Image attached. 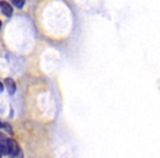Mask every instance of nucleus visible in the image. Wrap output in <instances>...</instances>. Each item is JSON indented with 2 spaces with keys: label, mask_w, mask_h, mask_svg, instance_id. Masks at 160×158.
Returning a JSON list of instances; mask_svg holds the SVG:
<instances>
[{
  "label": "nucleus",
  "mask_w": 160,
  "mask_h": 158,
  "mask_svg": "<svg viewBox=\"0 0 160 158\" xmlns=\"http://www.w3.org/2000/svg\"><path fill=\"white\" fill-rule=\"evenodd\" d=\"M19 151H20V148H19L18 143L12 138H8V155L12 158H16L19 155Z\"/></svg>",
  "instance_id": "f257e3e1"
},
{
  "label": "nucleus",
  "mask_w": 160,
  "mask_h": 158,
  "mask_svg": "<svg viewBox=\"0 0 160 158\" xmlns=\"http://www.w3.org/2000/svg\"><path fill=\"white\" fill-rule=\"evenodd\" d=\"M0 8H1V12L5 14L6 17H11L13 13V9H12V6L10 3H8L7 1H0Z\"/></svg>",
  "instance_id": "f03ea898"
},
{
  "label": "nucleus",
  "mask_w": 160,
  "mask_h": 158,
  "mask_svg": "<svg viewBox=\"0 0 160 158\" xmlns=\"http://www.w3.org/2000/svg\"><path fill=\"white\" fill-rule=\"evenodd\" d=\"M5 86L6 88H7L8 92H9L10 94H14V92H16L17 90V85L16 83H14V80L12 79V78H6L5 79Z\"/></svg>",
  "instance_id": "7ed1b4c3"
},
{
  "label": "nucleus",
  "mask_w": 160,
  "mask_h": 158,
  "mask_svg": "<svg viewBox=\"0 0 160 158\" xmlns=\"http://www.w3.org/2000/svg\"><path fill=\"white\" fill-rule=\"evenodd\" d=\"M0 150L2 154H8V138L3 133H0Z\"/></svg>",
  "instance_id": "20e7f679"
},
{
  "label": "nucleus",
  "mask_w": 160,
  "mask_h": 158,
  "mask_svg": "<svg viewBox=\"0 0 160 158\" xmlns=\"http://www.w3.org/2000/svg\"><path fill=\"white\" fill-rule=\"evenodd\" d=\"M12 3H13V6H16L17 8H19V9H21V8L24 6V1H18V0H13Z\"/></svg>",
  "instance_id": "39448f33"
},
{
  "label": "nucleus",
  "mask_w": 160,
  "mask_h": 158,
  "mask_svg": "<svg viewBox=\"0 0 160 158\" xmlns=\"http://www.w3.org/2000/svg\"><path fill=\"white\" fill-rule=\"evenodd\" d=\"M2 90H3V86H2V84L0 83V92L2 91Z\"/></svg>",
  "instance_id": "423d86ee"
},
{
  "label": "nucleus",
  "mask_w": 160,
  "mask_h": 158,
  "mask_svg": "<svg viewBox=\"0 0 160 158\" xmlns=\"http://www.w3.org/2000/svg\"><path fill=\"white\" fill-rule=\"evenodd\" d=\"M3 126V124H2V123H1V121H0V129H1V127H2Z\"/></svg>",
  "instance_id": "0eeeda50"
},
{
  "label": "nucleus",
  "mask_w": 160,
  "mask_h": 158,
  "mask_svg": "<svg viewBox=\"0 0 160 158\" xmlns=\"http://www.w3.org/2000/svg\"><path fill=\"white\" fill-rule=\"evenodd\" d=\"M1 156H2V153H1V150H0V158H1Z\"/></svg>",
  "instance_id": "6e6552de"
},
{
  "label": "nucleus",
  "mask_w": 160,
  "mask_h": 158,
  "mask_svg": "<svg viewBox=\"0 0 160 158\" xmlns=\"http://www.w3.org/2000/svg\"><path fill=\"white\" fill-rule=\"evenodd\" d=\"M1 24H2V23H1V21H0V29H1Z\"/></svg>",
  "instance_id": "1a4fd4ad"
}]
</instances>
